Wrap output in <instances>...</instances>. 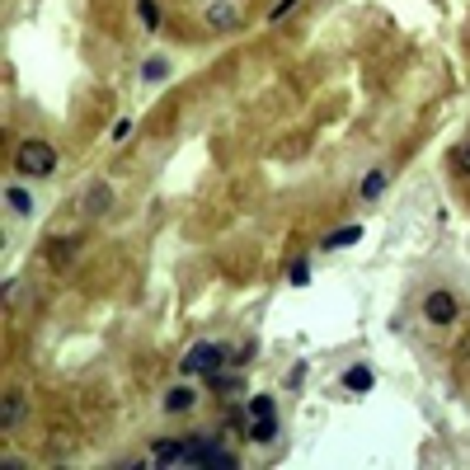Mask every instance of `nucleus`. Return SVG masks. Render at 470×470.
Segmentation results:
<instances>
[{
  "instance_id": "obj_1",
  "label": "nucleus",
  "mask_w": 470,
  "mask_h": 470,
  "mask_svg": "<svg viewBox=\"0 0 470 470\" xmlns=\"http://www.w3.org/2000/svg\"><path fill=\"white\" fill-rule=\"evenodd\" d=\"M15 170L19 174H29V179H43V174L57 170V151L47 146V141H19V151H15Z\"/></svg>"
},
{
  "instance_id": "obj_2",
  "label": "nucleus",
  "mask_w": 470,
  "mask_h": 470,
  "mask_svg": "<svg viewBox=\"0 0 470 470\" xmlns=\"http://www.w3.org/2000/svg\"><path fill=\"white\" fill-rule=\"evenodd\" d=\"M184 461H188V466H217V470H235V456L217 452V442H207V438H184Z\"/></svg>"
},
{
  "instance_id": "obj_3",
  "label": "nucleus",
  "mask_w": 470,
  "mask_h": 470,
  "mask_svg": "<svg viewBox=\"0 0 470 470\" xmlns=\"http://www.w3.org/2000/svg\"><path fill=\"white\" fill-rule=\"evenodd\" d=\"M226 358H231V353H226L221 344H198V348L184 358V376H217Z\"/></svg>"
},
{
  "instance_id": "obj_4",
  "label": "nucleus",
  "mask_w": 470,
  "mask_h": 470,
  "mask_svg": "<svg viewBox=\"0 0 470 470\" xmlns=\"http://www.w3.org/2000/svg\"><path fill=\"white\" fill-rule=\"evenodd\" d=\"M423 315H428V325H456L461 301H456L447 287H438V292H428V297H423Z\"/></svg>"
},
{
  "instance_id": "obj_5",
  "label": "nucleus",
  "mask_w": 470,
  "mask_h": 470,
  "mask_svg": "<svg viewBox=\"0 0 470 470\" xmlns=\"http://www.w3.org/2000/svg\"><path fill=\"white\" fill-rule=\"evenodd\" d=\"M358 240H362V226H344V231H329L325 235V240H320V250H348V245H358Z\"/></svg>"
},
{
  "instance_id": "obj_6",
  "label": "nucleus",
  "mask_w": 470,
  "mask_h": 470,
  "mask_svg": "<svg viewBox=\"0 0 470 470\" xmlns=\"http://www.w3.org/2000/svg\"><path fill=\"white\" fill-rule=\"evenodd\" d=\"M151 461H156V466H179V461H184V442L179 438H165V442H156V447H151Z\"/></svg>"
},
{
  "instance_id": "obj_7",
  "label": "nucleus",
  "mask_w": 470,
  "mask_h": 470,
  "mask_svg": "<svg viewBox=\"0 0 470 470\" xmlns=\"http://www.w3.org/2000/svg\"><path fill=\"white\" fill-rule=\"evenodd\" d=\"M193 405H198L193 386H170V395H165V409H170V414H188Z\"/></svg>"
},
{
  "instance_id": "obj_8",
  "label": "nucleus",
  "mask_w": 470,
  "mask_h": 470,
  "mask_svg": "<svg viewBox=\"0 0 470 470\" xmlns=\"http://www.w3.org/2000/svg\"><path fill=\"white\" fill-rule=\"evenodd\" d=\"M372 381H376V376H372V367H362V362H353V367H348V372H344V386H348V391H372Z\"/></svg>"
},
{
  "instance_id": "obj_9",
  "label": "nucleus",
  "mask_w": 470,
  "mask_h": 470,
  "mask_svg": "<svg viewBox=\"0 0 470 470\" xmlns=\"http://www.w3.org/2000/svg\"><path fill=\"white\" fill-rule=\"evenodd\" d=\"M109 203H113L109 184H94L90 193H85V212H90V217H99V212H109Z\"/></svg>"
},
{
  "instance_id": "obj_10",
  "label": "nucleus",
  "mask_w": 470,
  "mask_h": 470,
  "mask_svg": "<svg viewBox=\"0 0 470 470\" xmlns=\"http://www.w3.org/2000/svg\"><path fill=\"white\" fill-rule=\"evenodd\" d=\"M273 438H278V414H264L250 423V442H273Z\"/></svg>"
},
{
  "instance_id": "obj_11",
  "label": "nucleus",
  "mask_w": 470,
  "mask_h": 470,
  "mask_svg": "<svg viewBox=\"0 0 470 470\" xmlns=\"http://www.w3.org/2000/svg\"><path fill=\"white\" fill-rule=\"evenodd\" d=\"M19 419H24V400H19V395H5V405H0V428L10 433Z\"/></svg>"
},
{
  "instance_id": "obj_12",
  "label": "nucleus",
  "mask_w": 470,
  "mask_h": 470,
  "mask_svg": "<svg viewBox=\"0 0 470 470\" xmlns=\"http://www.w3.org/2000/svg\"><path fill=\"white\" fill-rule=\"evenodd\" d=\"M362 198H367V203H376V198H381V193H386V174L381 170H372L367 174V179H362V188H358Z\"/></svg>"
},
{
  "instance_id": "obj_13",
  "label": "nucleus",
  "mask_w": 470,
  "mask_h": 470,
  "mask_svg": "<svg viewBox=\"0 0 470 470\" xmlns=\"http://www.w3.org/2000/svg\"><path fill=\"white\" fill-rule=\"evenodd\" d=\"M207 386H212V391H221V395H235V391H240V376L217 372V376H207Z\"/></svg>"
},
{
  "instance_id": "obj_14",
  "label": "nucleus",
  "mask_w": 470,
  "mask_h": 470,
  "mask_svg": "<svg viewBox=\"0 0 470 470\" xmlns=\"http://www.w3.org/2000/svg\"><path fill=\"white\" fill-rule=\"evenodd\" d=\"M137 10H141V24L156 33L160 29V5H156V0H137Z\"/></svg>"
},
{
  "instance_id": "obj_15",
  "label": "nucleus",
  "mask_w": 470,
  "mask_h": 470,
  "mask_svg": "<svg viewBox=\"0 0 470 470\" xmlns=\"http://www.w3.org/2000/svg\"><path fill=\"white\" fill-rule=\"evenodd\" d=\"M5 203L15 207L19 217H29V212H33V198H29V193H24V188H10V193H5Z\"/></svg>"
},
{
  "instance_id": "obj_16",
  "label": "nucleus",
  "mask_w": 470,
  "mask_h": 470,
  "mask_svg": "<svg viewBox=\"0 0 470 470\" xmlns=\"http://www.w3.org/2000/svg\"><path fill=\"white\" fill-rule=\"evenodd\" d=\"M76 250H80V240H57V245L47 250V259H52V264H66V259H71Z\"/></svg>"
},
{
  "instance_id": "obj_17",
  "label": "nucleus",
  "mask_w": 470,
  "mask_h": 470,
  "mask_svg": "<svg viewBox=\"0 0 470 470\" xmlns=\"http://www.w3.org/2000/svg\"><path fill=\"white\" fill-rule=\"evenodd\" d=\"M250 419H264V414H273V395H250Z\"/></svg>"
},
{
  "instance_id": "obj_18",
  "label": "nucleus",
  "mask_w": 470,
  "mask_h": 470,
  "mask_svg": "<svg viewBox=\"0 0 470 470\" xmlns=\"http://www.w3.org/2000/svg\"><path fill=\"white\" fill-rule=\"evenodd\" d=\"M165 71H170V62H165V57H151V62L141 66V76H146V80H165Z\"/></svg>"
},
{
  "instance_id": "obj_19",
  "label": "nucleus",
  "mask_w": 470,
  "mask_h": 470,
  "mask_svg": "<svg viewBox=\"0 0 470 470\" xmlns=\"http://www.w3.org/2000/svg\"><path fill=\"white\" fill-rule=\"evenodd\" d=\"M212 24H217V29H231V24H235L231 5H212Z\"/></svg>"
},
{
  "instance_id": "obj_20",
  "label": "nucleus",
  "mask_w": 470,
  "mask_h": 470,
  "mask_svg": "<svg viewBox=\"0 0 470 470\" xmlns=\"http://www.w3.org/2000/svg\"><path fill=\"white\" fill-rule=\"evenodd\" d=\"M306 282H311V264L297 259V264H292V287H306Z\"/></svg>"
},
{
  "instance_id": "obj_21",
  "label": "nucleus",
  "mask_w": 470,
  "mask_h": 470,
  "mask_svg": "<svg viewBox=\"0 0 470 470\" xmlns=\"http://www.w3.org/2000/svg\"><path fill=\"white\" fill-rule=\"evenodd\" d=\"M254 353H259V344H240V348L231 353V362H235V367H245V362L254 358Z\"/></svg>"
},
{
  "instance_id": "obj_22",
  "label": "nucleus",
  "mask_w": 470,
  "mask_h": 470,
  "mask_svg": "<svg viewBox=\"0 0 470 470\" xmlns=\"http://www.w3.org/2000/svg\"><path fill=\"white\" fill-rule=\"evenodd\" d=\"M292 10H297V0H278V5H273V15H268V19L278 24V19H282V15H292Z\"/></svg>"
},
{
  "instance_id": "obj_23",
  "label": "nucleus",
  "mask_w": 470,
  "mask_h": 470,
  "mask_svg": "<svg viewBox=\"0 0 470 470\" xmlns=\"http://www.w3.org/2000/svg\"><path fill=\"white\" fill-rule=\"evenodd\" d=\"M456 170H461V174H470V141L461 146V151H456Z\"/></svg>"
},
{
  "instance_id": "obj_24",
  "label": "nucleus",
  "mask_w": 470,
  "mask_h": 470,
  "mask_svg": "<svg viewBox=\"0 0 470 470\" xmlns=\"http://www.w3.org/2000/svg\"><path fill=\"white\" fill-rule=\"evenodd\" d=\"M301 381H306V362H297V367H292V376H287V386H292V391H297Z\"/></svg>"
},
{
  "instance_id": "obj_25",
  "label": "nucleus",
  "mask_w": 470,
  "mask_h": 470,
  "mask_svg": "<svg viewBox=\"0 0 470 470\" xmlns=\"http://www.w3.org/2000/svg\"><path fill=\"white\" fill-rule=\"evenodd\" d=\"M127 132H132V118H118V123H113V141H123Z\"/></svg>"
}]
</instances>
